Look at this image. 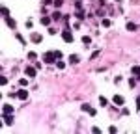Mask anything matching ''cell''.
Instances as JSON below:
<instances>
[{
    "mask_svg": "<svg viewBox=\"0 0 140 134\" xmlns=\"http://www.w3.org/2000/svg\"><path fill=\"white\" fill-rule=\"evenodd\" d=\"M118 2H120V0H118Z\"/></svg>",
    "mask_w": 140,
    "mask_h": 134,
    "instance_id": "cell-21",
    "label": "cell"
},
{
    "mask_svg": "<svg viewBox=\"0 0 140 134\" xmlns=\"http://www.w3.org/2000/svg\"><path fill=\"white\" fill-rule=\"evenodd\" d=\"M6 114H13V106L11 104H4V108H2V116H6Z\"/></svg>",
    "mask_w": 140,
    "mask_h": 134,
    "instance_id": "cell-3",
    "label": "cell"
},
{
    "mask_svg": "<svg viewBox=\"0 0 140 134\" xmlns=\"http://www.w3.org/2000/svg\"><path fill=\"white\" fill-rule=\"evenodd\" d=\"M24 73H26L28 76H36V69H34V67H26Z\"/></svg>",
    "mask_w": 140,
    "mask_h": 134,
    "instance_id": "cell-6",
    "label": "cell"
},
{
    "mask_svg": "<svg viewBox=\"0 0 140 134\" xmlns=\"http://www.w3.org/2000/svg\"><path fill=\"white\" fill-rule=\"evenodd\" d=\"M32 41H34V43H39V41H41V35H39V34H32Z\"/></svg>",
    "mask_w": 140,
    "mask_h": 134,
    "instance_id": "cell-8",
    "label": "cell"
},
{
    "mask_svg": "<svg viewBox=\"0 0 140 134\" xmlns=\"http://www.w3.org/2000/svg\"><path fill=\"white\" fill-rule=\"evenodd\" d=\"M133 73H135V75H138V78H140V65L133 67Z\"/></svg>",
    "mask_w": 140,
    "mask_h": 134,
    "instance_id": "cell-13",
    "label": "cell"
},
{
    "mask_svg": "<svg viewBox=\"0 0 140 134\" xmlns=\"http://www.w3.org/2000/svg\"><path fill=\"white\" fill-rule=\"evenodd\" d=\"M127 30H129V32H135V30H136V24H133V22H127Z\"/></svg>",
    "mask_w": 140,
    "mask_h": 134,
    "instance_id": "cell-10",
    "label": "cell"
},
{
    "mask_svg": "<svg viewBox=\"0 0 140 134\" xmlns=\"http://www.w3.org/2000/svg\"><path fill=\"white\" fill-rule=\"evenodd\" d=\"M6 21H8V24L11 26V28H13V26H15V21H11V19H6Z\"/></svg>",
    "mask_w": 140,
    "mask_h": 134,
    "instance_id": "cell-20",
    "label": "cell"
},
{
    "mask_svg": "<svg viewBox=\"0 0 140 134\" xmlns=\"http://www.w3.org/2000/svg\"><path fill=\"white\" fill-rule=\"evenodd\" d=\"M103 26H110V21L108 19H103Z\"/></svg>",
    "mask_w": 140,
    "mask_h": 134,
    "instance_id": "cell-18",
    "label": "cell"
},
{
    "mask_svg": "<svg viewBox=\"0 0 140 134\" xmlns=\"http://www.w3.org/2000/svg\"><path fill=\"white\" fill-rule=\"evenodd\" d=\"M82 43H84V45H90V43H92V39H90L88 35H84V37H82Z\"/></svg>",
    "mask_w": 140,
    "mask_h": 134,
    "instance_id": "cell-12",
    "label": "cell"
},
{
    "mask_svg": "<svg viewBox=\"0 0 140 134\" xmlns=\"http://www.w3.org/2000/svg\"><path fill=\"white\" fill-rule=\"evenodd\" d=\"M17 97H19V99H22V100H24L26 97H28V91H24V89H21V91L17 93Z\"/></svg>",
    "mask_w": 140,
    "mask_h": 134,
    "instance_id": "cell-7",
    "label": "cell"
},
{
    "mask_svg": "<svg viewBox=\"0 0 140 134\" xmlns=\"http://www.w3.org/2000/svg\"><path fill=\"white\" fill-rule=\"evenodd\" d=\"M99 104H101V106H106V99H105V97H99Z\"/></svg>",
    "mask_w": 140,
    "mask_h": 134,
    "instance_id": "cell-14",
    "label": "cell"
},
{
    "mask_svg": "<svg viewBox=\"0 0 140 134\" xmlns=\"http://www.w3.org/2000/svg\"><path fill=\"white\" fill-rule=\"evenodd\" d=\"M62 56V52L60 50H54V52H47L45 56H43V62H47V63H56V60Z\"/></svg>",
    "mask_w": 140,
    "mask_h": 134,
    "instance_id": "cell-1",
    "label": "cell"
},
{
    "mask_svg": "<svg viewBox=\"0 0 140 134\" xmlns=\"http://www.w3.org/2000/svg\"><path fill=\"white\" fill-rule=\"evenodd\" d=\"M69 62H71V63H79V56H77V54L69 56Z\"/></svg>",
    "mask_w": 140,
    "mask_h": 134,
    "instance_id": "cell-9",
    "label": "cell"
},
{
    "mask_svg": "<svg viewBox=\"0 0 140 134\" xmlns=\"http://www.w3.org/2000/svg\"><path fill=\"white\" fill-rule=\"evenodd\" d=\"M62 39H64L65 43H71V41H73V34H71V30H64V32H62Z\"/></svg>",
    "mask_w": 140,
    "mask_h": 134,
    "instance_id": "cell-2",
    "label": "cell"
},
{
    "mask_svg": "<svg viewBox=\"0 0 140 134\" xmlns=\"http://www.w3.org/2000/svg\"><path fill=\"white\" fill-rule=\"evenodd\" d=\"M60 17H62V15H60V13H58V11H54V13H52V19H54V21H58Z\"/></svg>",
    "mask_w": 140,
    "mask_h": 134,
    "instance_id": "cell-15",
    "label": "cell"
},
{
    "mask_svg": "<svg viewBox=\"0 0 140 134\" xmlns=\"http://www.w3.org/2000/svg\"><path fill=\"white\" fill-rule=\"evenodd\" d=\"M41 24L49 26V24H51V19H49V17H43V19H41Z\"/></svg>",
    "mask_w": 140,
    "mask_h": 134,
    "instance_id": "cell-11",
    "label": "cell"
},
{
    "mask_svg": "<svg viewBox=\"0 0 140 134\" xmlns=\"http://www.w3.org/2000/svg\"><path fill=\"white\" fill-rule=\"evenodd\" d=\"M52 4H54L56 8H60V6H62V0H52Z\"/></svg>",
    "mask_w": 140,
    "mask_h": 134,
    "instance_id": "cell-16",
    "label": "cell"
},
{
    "mask_svg": "<svg viewBox=\"0 0 140 134\" xmlns=\"http://www.w3.org/2000/svg\"><path fill=\"white\" fill-rule=\"evenodd\" d=\"M56 65H58V69H64V67H65V63H64V62H58Z\"/></svg>",
    "mask_w": 140,
    "mask_h": 134,
    "instance_id": "cell-19",
    "label": "cell"
},
{
    "mask_svg": "<svg viewBox=\"0 0 140 134\" xmlns=\"http://www.w3.org/2000/svg\"><path fill=\"white\" fill-rule=\"evenodd\" d=\"M112 100H114V104H120V106L123 104V97L121 95H114V99H112Z\"/></svg>",
    "mask_w": 140,
    "mask_h": 134,
    "instance_id": "cell-5",
    "label": "cell"
},
{
    "mask_svg": "<svg viewBox=\"0 0 140 134\" xmlns=\"http://www.w3.org/2000/svg\"><path fill=\"white\" fill-rule=\"evenodd\" d=\"M19 84H21V86H26V84H28V80H26V78H21V80H19Z\"/></svg>",
    "mask_w": 140,
    "mask_h": 134,
    "instance_id": "cell-17",
    "label": "cell"
},
{
    "mask_svg": "<svg viewBox=\"0 0 140 134\" xmlns=\"http://www.w3.org/2000/svg\"><path fill=\"white\" fill-rule=\"evenodd\" d=\"M82 110H84V112H88L90 116H95V114H97V112H95V110H93V108H90L88 104H84V106H82Z\"/></svg>",
    "mask_w": 140,
    "mask_h": 134,
    "instance_id": "cell-4",
    "label": "cell"
}]
</instances>
